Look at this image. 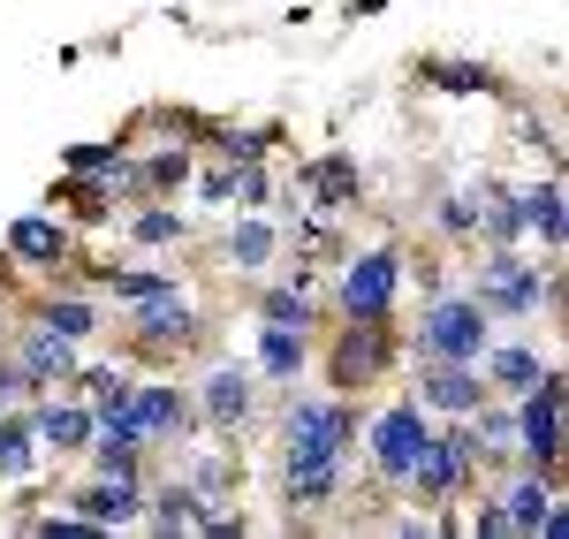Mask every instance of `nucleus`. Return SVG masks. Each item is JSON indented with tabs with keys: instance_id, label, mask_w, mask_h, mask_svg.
<instances>
[{
	"instance_id": "nucleus-16",
	"label": "nucleus",
	"mask_w": 569,
	"mask_h": 539,
	"mask_svg": "<svg viewBox=\"0 0 569 539\" xmlns=\"http://www.w3.org/2000/svg\"><path fill=\"white\" fill-rule=\"evenodd\" d=\"M342 471H350V456H289V471H281L289 509H327L342 495Z\"/></svg>"
},
{
	"instance_id": "nucleus-5",
	"label": "nucleus",
	"mask_w": 569,
	"mask_h": 539,
	"mask_svg": "<svg viewBox=\"0 0 569 539\" xmlns=\"http://www.w3.org/2000/svg\"><path fill=\"white\" fill-rule=\"evenodd\" d=\"M281 449L289 456H350L357 449V403L350 396H289Z\"/></svg>"
},
{
	"instance_id": "nucleus-8",
	"label": "nucleus",
	"mask_w": 569,
	"mask_h": 539,
	"mask_svg": "<svg viewBox=\"0 0 569 539\" xmlns=\"http://www.w3.org/2000/svg\"><path fill=\"white\" fill-rule=\"evenodd\" d=\"M395 297H402V251H395V243H380V251H357L350 267H342V289H335L342 319H388Z\"/></svg>"
},
{
	"instance_id": "nucleus-32",
	"label": "nucleus",
	"mask_w": 569,
	"mask_h": 539,
	"mask_svg": "<svg viewBox=\"0 0 569 539\" xmlns=\"http://www.w3.org/2000/svg\"><path fill=\"white\" fill-rule=\"evenodd\" d=\"M130 236L144 243V251H160V243H182V236H190V221H182L176 206H144V213L130 221Z\"/></svg>"
},
{
	"instance_id": "nucleus-20",
	"label": "nucleus",
	"mask_w": 569,
	"mask_h": 539,
	"mask_svg": "<svg viewBox=\"0 0 569 539\" xmlns=\"http://www.w3.org/2000/svg\"><path fill=\"white\" fill-rule=\"evenodd\" d=\"M305 365H311L305 327H266V319H259V372H266V380L297 388V380H305Z\"/></svg>"
},
{
	"instance_id": "nucleus-2",
	"label": "nucleus",
	"mask_w": 569,
	"mask_h": 539,
	"mask_svg": "<svg viewBox=\"0 0 569 539\" xmlns=\"http://www.w3.org/2000/svg\"><path fill=\"white\" fill-rule=\"evenodd\" d=\"M122 335H130V350H137V358L168 365V358H182V350H190V342L206 335V319L190 312V297H182L176 281H168V289H152V297H137V305H130Z\"/></svg>"
},
{
	"instance_id": "nucleus-14",
	"label": "nucleus",
	"mask_w": 569,
	"mask_h": 539,
	"mask_svg": "<svg viewBox=\"0 0 569 539\" xmlns=\"http://www.w3.org/2000/svg\"><path fill=\"white\" fill-rule=\"evenodd\" d=\"M69 228H61V213L46 206V213H23V221H8V259L16 267H39V273H53V267H69Z\"/></svg>"
},
{
	"instance_id": "nucleus-17",
	"label": "nucleus",
	"mask_w": 569,
	"mask_h": 539,
	"mask_svg": "<svg viewBox=\"0 0 569 539\" xmlns=\"http://www.w3.org/2000/svg\"><path fill=\"white\" fill-rule=\"evenodd\" d=\"M305 190H311L319 213H350L357 198H365V176H357L350 152H327V160H311V168H305Z\"/></svg>"
},
{
	"instance_id": "nucleus-39",
	"label": "nucleus",
	"mask_w": 569,
	"mask_h": 539,
	"mask_svg": "<svg viewBox=\"0 0 569 539\" xmlns=\"http://www.w3.org/2000/svg\"><path fill=\"white\" fill-rule=\"evenodd\" d=\"M8 403H16V388H8V372H0V410H8Z\"/></svg>"
},
{
	"instance_id": "nucleus-7",
	"label": "nucleus",
	"mask_w": 569,
	"mask_h": 539,
	"mask_svg": "<svg viewBox=\"0 0 569 539\" xmlns=\"http://www.w3.org/2000/svg\"><path fill=\"white\" fill-rule=\"evenodd\" d=\"M493 342V319L479 297H433V312L418 319V358H463L479 365V350Z\"/></svg>"
},
{
	"instance_id": "nucleus-23",
	"label": "nucleus",
	"mask_w": 569,
	"mask_h": 539,
	"mask_svg": "<svg viewBox=\"0 0 569 539\" xmlns=\"http://www.w3.org/2000/svg\"><path fill=\"white\" fill-rule=\"evenodd\" d=\"M479 236L486 243H517L525 236V190H486L479 182Z\"/></svg>"
},
{
	"instance_id": "nucleus-34",
	"label": "nucleus",
	"mask_w": 569,
	"mask_h": 539,
	"mask_svg": "<svg viewBox=\"0 0 569 539\" xmlns=\"http://www.w3.org/2000/svg\"><path fill=\"white\" fill-rule=\"evenodd\" d=\"M433 221L448 228V236H479V190H448L433 206Z\"/></svg>"
},
{
	"instance_id": "nucleus-24",
	"label": "nucleus",
	"mask_w": 569,
	"mask_h": 539,
	"mask_svg": "<svg viewBox=\"0 0 569 539\" xmlns=\"http://www.w3.org/2000/svg\"><path fill=\"white\" fill-rule=\"evenodd\" d=\"M198 509H206V501H198L190 479H168L160 495H144V517H152L160 532H190V525H198Z\"/></svg>"
},
{
	"instance_id": "nucleus-28",
	"label": "nucleus",
	"mask_w": 569,
	"mask_h": 539,
	"mask_svg": "<svg viewBox=\"0 0 569 539\" xmlns=\"http://www.w3.org/2000/svg\"><path fill=\"white\" fill-rule=\"evenodd\" d=\"M107 198H114V182H107V176L53 182V206H69V213H84V221H107Z\"/></svg>"
},
{
	"instance_id": "nucleus-22",
	"label": "nucleus",
	"mask_w": 569,
	"mask_h": 539,
	"mask_svg": "<svg viewBox=\"0 0 569 539\" xmlns=\"http://www.w3.org/2000/svg\"><path fill=\"white\" fill-rule=\"evenodd\" d=\"M39 471V426L0 410V479H31Z\"/></svg>"
},
{
	"instance_id": "nucleus-21",
	"label": "nucleus",
	"mask_w": 569,
	"mask_h": 539,
	"mask_svg": "<svg viewBox=\"0 0 569 539\" xmlns=\"http://www.w3.org/2000/svg\"><path fill=\"white\" fill-rule=\"evenodd\" d=\"M479 365H486V380H493L501 396H531V380H539V350H525V342H509V350L486 342Z\"/></svg>"
},
{
	"instance_id": "nucleus-36",
	"label": "nucleus",
	"mask_w": 569,
	"mask_h": 539,
	"mask_svg": "<svg viewBox=\"0 0 569 539\" xmlns=\"http://www.w3.org/2000/svg\"><path fill=\"white\" fill-rule=\"evenodd\" d=\"M273 144H281V130H220V152L228 160H266Z\"/></svg>"
},
{
	"instance_id": "nucleus-27",
	"label": "nucleus",
	"mask_w": 569,
	"mask_h": 539,
	"mask_svg": "<svg viewBox=\"0 0 569 539\" xmlns=\"http://www.w3.org/2000/svg\"><path fill=\"white\" fill-rule=\"evenodd\" d=\"M228 206L236 213H266L273 206V182H266L259 160H228Z\"/></svg>"
},
{
	"instance_id": "nucleus-33",
	"label": "nucleus",
	"mask_w": 569,
	"mask_h": 539,
	"mask_svg": "<svg viewBox=\"0 0 569 539\" xmlns=\"http://www.w3.org/2000/svg\"><path fill=\"white\" fill-rule=\"evenodd\" d=\"M182 182H190V152H152V160H144V168H137V190H152V198H160V190H182Z\"/></svg>"
},
{
	"instance_id": "nucleus-10",
	"label": "nucleus",
	"mask_w": 569,
	"mask_h": 539,
	"mask_svg": "<svg viewBox=\"0 0 569 539\" xmlns=\"http://www.w3.org/2000/svg\"><path fill=\"white\" fill-rule=\"evenodd\" d=\"M410 403L426 418H471L486 403V372L463 358H418V396Z\"/></svg>"
},
{
	"instance_id": "nucleus-26",
	"label": "nucleus",
	"mask_w": 569,
	"mask_h": 539,
	"mask_svg": "<svg viewBox=\"0 0 569 539\" xmlns=\"http://www.w3.org/2000/svg\"><path fill=\"white\" fill-rule=\"evenodd\" d=\"M273 243H281V228H273V221H259V213H251V221H236V228H228V259H236L243 273H259L266 259H273Z\"/></svg>"
},
{
	"instance_id": "nucleus-37",
	"label": "nucleus",
	"mask_w": 569,
	"mask_h": 539,
	"mask_svg": "<svg viewBox=\"0 0 569 539\" xmlns=\"http://www.w3.org/2000/svg\"><path fill=\"white\" fill-rule=\"evenodd\" d=\"M463 532H479V539H517V532H509V517H501V501H479V509L463 517Z\"/></svg>"
},
{
	"instance_id": "nucleus-38",
	"label": "nucleus",
	"mask_w": 569,
	"mask_h": 539,
	"mask_svg": "<svg viewBox=\"0 0 569 539\" xmlns=\"http://www.w3.org/2000/svg\"><path fill=\"white\" fill-rule=\"evenodd\" d=\"M198 198H206V206H228V168H213V176H198Z\"/></svg>"
},
{
	"instance_id": "nucleus-30",
	"label": "nucleus",
	"mask_w": 569,
	"mask_h": 539,
	"mask_svg": "<svg viewBox=\"0 0 569 539\" xmlns=\"http://www.w3.org/2000/svg\"><path fill=\"white\" fill-rule=\"evenodd\" d=\"M39 327H53V335H69V342H84L91 327H99V312H91L84 297H46V305H39Z\"/></svg>"
},
{
	"instance_id": "nucleus-15",
	"label": "nucleus",
	"mask_w": 569,
	"mask_h": 539,
	"mask_svg": "<svg viewBox=\"0 0 569 539\" xmlns=\"http://www.w3.org/2000/svg\"><path fill=\"white\" fill-rule=\"evenodd\" d=\"M190 410H198L213 433H236V426L251 418V372H243V365H220V372H206V380H198V403H190Z\"/></svg>"
},
{
	"instance_id": "nucleus-19",
	"label": "nucleus",
	"mask_w": 569,
	"mask_h": 539,
	"mask_svg": "<svg viewBox=\"0 0 569 539\" xmlns=\"http://www.w3.org/2000/svg\"><path fill=\"white\" fill-rule=\"evenodd\" d=\"M31 426H39V449H53V456H77V449L91 441V426H99V410H91V403H53V396H46Z\"/></svg>"
},
{
	"instance_id": "nucleus-6",
	"label": "nucleus",
	"mask_w": 569,
	"mask_h": 539,
	"mask_svg": "<svg viewBox=\"0 0 569 539\" xmlns=\"http://www.w3.org/2000/svg\"><path fill=\"white\" fill-rule=\"evenodd\" d=\"M357 433H365V456H372V479L380 487H402L410 479V456L426 449V433H433V418L402 396V403H388L372 426H357Z\"/></svg>"
},
{
	"instance_id": "nucleus-31",
	"label": "nucleus",
	"mask_w": 569,
	"mask_h": 539,
	"mask_svg": "<svg viewBox=\"0 0 569 539\" xmlns=\"http://www.w3.org/2000/svg\"><path fill=\"white\" fill-rule=\"evenodd\" d=\"M418 77L433 91H493V69H486V61H426Z\"/></svg>"
},
{
	"instance_id": "nucleus-18",
	"label": "nucleus",
	"mask_w": 569,
	"mask_h": 539,
	"mask_svg": "<svg viewBox=\"0 0 569 539\" xmlns=\"http://www.w3.org/2000/svg\"><path fill=\"white\" fill-rule=\"evenodd\" d=\"M569 190H562V176H547V182H531L525 190V228L547 243V259H562V243H569V206H562Z\"/></svg>"
},
{
	"instance_id": "nucleus-12",
	"label": "nucleus",
	"mask_w": 569,
	"mask_h": 539,
	"mask_svg": "<svg viewBox=\"0 0 569 539\" xmlns=\"http://www.w3.org/2000/svg\"><path fill=\"white\" fill-rule=\"evenodd\" d=\"M69 509H77L84 525H99V532L137 525V517H144V479H130V471H99V479H84V487L69 495Z\"/></svg>"
},
{
	"instance_id": "nucleus-29",
	"label": "nucleus",
	"mask_w": 569,
	"mask_h": 539,
	"mask_svg": "<svg viewBox=\"0 0 569 539\" xmlns=\"http://www.w3.org/2000/svg\"><path fill=\"white\" fill-rule=\"evenodd\" d=\"M77 388H84L91 396V410H99V418H114V410H130V372H114V365H99V372H77Z\"/></svg>"
},
{
	"instance_id": "nucleus-1",
	"label": "nucleus",
	"mask_w": 569,
	"mask_h": 539,
	"mask_svg": "<svg viewBox=\"0 0 569 539\" xmlns=\"http://www.w3.org/2000/svg\"><path fill=\"white\" fill-rule=\"evenodd\" d=\"M471 297L486 305V319H531L539 305H555V267L525 259L517 243H486L479 273H471Z\"/></svg>"
},
{
	"instance_id": "nucleus-9",
	"label": "nucleus",
	"mask_w": 569,
	"mask_h": 539,
	"mask_svg": "<svg viewBox=\"0 0 569 539\" xmlns=\"http://www.w3.org/2000/svg\"><path fill=\"white\" fill-rule=\"evenodd\" d=\"M61 380H77V342L31 319L23 342H16V358H8V388H16V396H46V388H61Z\"/></svg>"
},
{
	"instance_id": "nucleus-3",
	"label": "nucleus",
	"mask_w": 569,
	"mask_h": 539,
	"mask_svg": "<svg viewBox=\"0 0 569 539\" xmlns=\"http://www.w3.org/2000/svg\"><path fill=\"white\" fill-rule=\"evenodd\" d=\"M471 471H479V433L456 418V426H440V433H426V449L410 456V495L418 501H456L463 487H471Z\"/></svg>"
},
{
	"instance_id": "nucleus-35",
	"label": "nucleus",
	"mask_w": 569,
	"mask_h": 539,
	"mask_svg": "<svg viewBox=\"0 0 569 539\" xmlns=\"http://www.w3.org/2000/svg\"><path fill=\"white\" fill-rule=\"evenodd\" d=\"M471 418H479V433H486V441H479V456H509V449H517V418H509V410L479 403Z\"/></svg>"
},
{
	"instance_id": "nucleus-11",
	"label": "nucleus",
	"mask_w": 569,
	"mask_h": 539,
	"mask_svg": "<svg viewBox=\"0 0 569 539\" xmlns=\"http://www.w3.org/2000/svg\"><path fill=\"white\" fill-rule=\"evenodd\" d=\"M493 501H501V517H509V532H517V539H539V532L562 539L569 532L562 495H555V471H531V463H525V471H517Z\"/></svg>"
},
{
	"instance_id": "nucleus-13",
	"label": "nucleus",
	"mask_w": 569,
	"mask_h": 539,
	"mask_svg": "<svg viewBox=\"0 0 569 539\" xmlns=\"http://www.w3.org/2000/svg\"><path fill=\"white\" fill-rule=\"evenodd\" d=\"M130 426L144 433V449H152V441H182V426H190V396H182L176 380H137V388H130Z\"/></svg>"
},
{
	"instance_id": "nucleus-25",
	"label": "nucleus",
	"mask_w": 569,
	"mask_h": 539,
	"mask_svg": "<svg viewBox=\"0 0 569 539\" xmlns=\"http://www.w3.org/2000/svg\"><path fill=\"white\" fill-rule=\"evenodd\" d=\"M259 319H266V327H305V335H311L319 305H311V289H305V281H273V289L259 297Z\"/></svg>"
},
{
	"instance_id": "nucleus-4",
	"label": "nucleus",
	"mask_w": 569,
	"mask_h": 539,
	"mask_svg": "<svg viewBox=\"0 0 569 539\" xmlns=\"http://www.w3.org/2000/svg\"><path fill=\"white\" fill-rule=\"evenodd\" d=\"M395 365V327L388 319H342L335 342H327V380L335 396H365L372 380H388Z\"/></svg>"
}]
</instances>
